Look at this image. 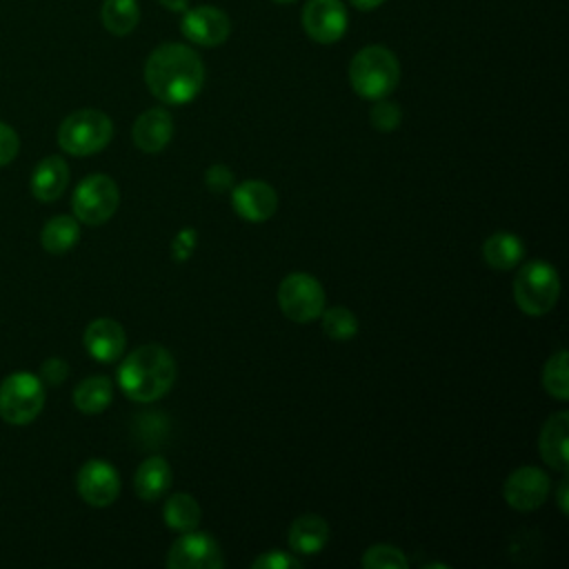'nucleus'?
I'll return each mask as SVG.
<instances>
[{
  "instance_id": "nucleus-32",
  "label": "nucleus",
  "mask_w": 569,
  "mask_h": 569,
  "mask_svg": "<svg viewBox=\"0 0 569 569\" xmlns=\"http://www.w3.org/2000/svg\"><path fill=\"white\" fill-rule=\"evenodd\" d=\"M204 182H207V189L213 191V193H224L231 189L233 184V173L224 167V164H213L207 169L204 173Z\"/></svg>"
},
{
  "instance_id": "nucleus-13",
  "label": "nucleus",
  "mask_w": 569,
  "mask_h": 569,
  "mask_svg": "<svg viewBox=\"0 0 569 569\" xmlns=\"http://www.w3.org/2000/svg\"><path fill=\"white\" fill-rule=\"evenodd\" d=\"M549 476L538 467H518L502 485L507 505L516 511H533L549 496Z\"/></svg>"
},
{
  "instance_id": "nucleus-30",
  "label": "nucleus",
  "mask_w": 569,
  "mask_h": 569,
  "mask_svg": "<svg viewBox=\"0 0 569 569\" xmlns=\"http://www.w3.org/2000/svg\"><path fill=\"white\" fill-rule=\"evenodd\" d=\"M253 569H300L302 562L291 556V553H284L280 549H269L264 553H260L253 562H251Z\"/></svg>"
},
{
  "instance_id": "nucleus-18",
  "label": "nucleus",
  "mask_w": 569,
  "mask_h": 569,
  "mask_svg": "<svg viewBox=\"0 0 569 569\" xmlns=\"http://www.w3.org/2000/svg\"><path fill=\"white\" fill-rule=\"evenodd\" d=\"M69 184V167L60 156H47L31 173V193L40 202L58 200Z\"/></svg>"
},
{
  "instance_id": "nucleus-21",
  "label": "nucleus",
  "mask_w": 569,
  "mask_h": 569,
  "mask_svg": "<svg viewBox=\"0 0 569 569\" xmlns=\"http://www.w3.org/2000/svg\"><path fill=\"white\" fill-rule=\"evenodd\" d=\"M482 256H485V262L491 267V269H498V271H509L513 269L522 256H525V244L522 240L516 236V233H509V231H496L491 233L485 244H482Z\"/></svg>"
},
{
  "instance_id": "nucleus-23",
  "label": "nucleus",
  "mask_w": 569,
  "mask_h": 569,
  "mask_svg": "<svg viewBox=\"0 0 569 569\" xmlns=\"http://www.w3.org/2000/svg\"><path fill=\"white\" fill-rule=\"evenodd\" d=\"M78 240L80 224L76 216H56L40 231V242L49 253H67Z\"/></svg>"
},
{
  "instance_id": "nucleus-20",
  "label": "nucleus",
  "mask_w": 569,
  "mask_h": 569,
  "mask_svg": "<svg viewBox=\"0 0 569 569\" xmlns=\"http://www.w3.org/2000/svg\"><path fill=\"white\" fill-rule=\"evenodd\" d=\"M171 467L162 456H151L144 462H140L136 476H133V487L138 498L153 502L167 493L171 487Z\"/></svg>"
},
{
  "instance_id": "nucleus-8",
  "label": "nucleus",
  "mask_w": 569,
  "mask_h": 569,
  "mask_svg": "<svg viewBox=\"0 0 569 569\" xmlns=\"http://www.w3.org/2000/svg\"><path fill=\"white\" fill-rule=\"evenodd\" d=\"M278 307L293 322H311L325 309V289L311 273H289L278 287Z\"/></svg>"
},
{
  "instance_id": "nucleus-17",
  "label": "nucleus",
  "mask_w": 569,
  "mask_h": 569,
  "mask_svg": "<svg viewBox=\"0 0 569 569\" xmlns=\"http://www.w3.org/2000/svg\"><path fill=\"white\" fill-rule=\"evenodd\" d=\"M569 413L567 411H558L553 416L547 418V422L540 429V438H538V449L542 460L556 469V471H567L569 467Z\"/></svg>"
},
{
  "instance_id": "nucleus-5",
  "label": "nucleus",
  "mask_w": 569,
  "mask_h": 569,
  "mask_svg": "<svg viewBox=\"0 0 569 569\" xmlns=\"http://www.w3.org/2000/svg\"><path fill=\"white\" fill-rule=\"evenodd\" d=\"M113 122L98 109H78L58 127V144L71 156H91L109 144Z\"/></svg>"
},
{
  "instance_id": "nucleus-6",
  "label": "nucleus",
  "mask_w": 569,
  "mask_h": 569,
  "mask_svg": "<svg viewBox=\"0 0 569 569\" xmlns=\"http://www.w3.org/2000/svg\"><path fill=\"white\" fill-rule=\"evenodd\" d=\"M44 407V387L36 373L13 371L0 385V416L9 425H27Z\"/></svg>"
},
{
  "instance_id": "nucleus-7",
  "label": "nucleus",
  "mask_w": 569,
  "mask_h": 569,
  "mask_svg": "<svg viewBox=\"0 0 569 569\" xmlns=\"http://www.w3.org/2000/svg\"><path fill=\"white\" fill-rule=\"evenodd\" d=\"M120 202V191L118 184L104 176V173H91L73 191L71 198V209L73 216L84 222V224H102L107 222Z\"/></svg>"
},
{
  "instance_id": "nucleus-10",
  "label": "nucleus",
  "mask_w": 569,
  "mask_h": 569,
  "mask_svg": "<svg viewBox=\"0 0 569 569\" xmlns=\"http://www.w3.org/2000/svg\"><path fill=\"white\" fill-rule=\"evenodd\" d=\"M300 20L305 33L318 44L338 42L349 24L347 9L340 0H307Z\"/></svg>"
},
{
  "instance_id": "nucleus-16",
  "label": "nucleus",
  "mask_w": 569,
  "mask_h": 569,
  "mask_svg": "<svg viewBox=\"0 0 569 569\" xmlns=\"http://www.w3.org/2000/svg\"><path fill=\"white\" fill-rule=\"evenodd\" d=\"M131 136L140 151L158 153L169 144V140L173 136V118L162 107L147 109L144 113H140L136 118Z\"/></svg>"
},
{
  "instance_id": "nucleus-2",
  "label": "nucleus",
  "mask_w": 569,
  "mask_h": 569,
  "mask_svg": "<svg viewBox=\"0 0 569 569\" xmlns=\"http://www.w3.org/2000/svg\"><path fill=\"white\" fill-rule=\"evenodd\" d=\"M176 362L160 345H142L133 349L118 369V385L133 402H153L173 387Z\"/></svg>"
},
{
  "instance_id": "nucleus-4",
  "label": "nucleus",
  "mask_w": 569,
  "mask_h": 569,
  "mask_svg": "<svg viewBox=\"0 0 569 569\" xmlns=\"http://www.w3.org/2000/svg\"><path fill=\"white\" fill-rule=\"evenodd\" d=\"M560 296V278L553 264L545 260H531L516 271L513 300L527 316L549 313Z\"/></svg>"
},
{
  "instance_id": "nucleus-3",
  "label": "nucleus",
  "mask_w": 569,
  "mask_h": 569,
  "mask_svg": "<svg viewBox=\"0 0 569 569\" xmlns=\"http://www.w3.org/2000/svg\"><path fill=\"white\" fill-rule=\"evenodd\" d=\"M400 80V64L391 49L382 44L362 47L349 64L351 89L365 100L387 98Z\"/></svg>"
},
{
  "instance_id": "nucleus-9",
  "label": "nucleus",
  "mask_w": 569,
  "mask_h": 569,
  "mask_svg": "<svg viewBox=\"0 0 569 569\" xmlns=\"http://www.w3.org/2000/svg\"><path fill=\"white\" fill-rule=\"evenodd\" d=\"M169 569H220L224 567V556L213 536L207 531H182L173 540L167 553Z\"/></svg>"
},
{
  "instance_id": "nucleus-31",
  "label": "nucleus",
  "mask_w": 569,
  "mask_h": 569,
  "mask_svg": "<svg viewBox=\"0 0 569 569\" xmlns=\"http://www.w3.org/2000/svg\"><path fill=\"white\" fill-rule=\"evenodd\" d=\"M196 242H198V233L191 229V227H184L182 231H178V236L173 238V244H171V256L176 262H184L189 260V256L193 253L196 249Z\"/></svg>"
},
{
  "instance_id": "nucleus-12",
  "label": "nucleus",
  "mask_w": 569,
  "mask_h": 569,
  "mask_svg": "<svg viewBox=\"0 0 569 569\" xmlns=\"http://www.w3.org/2000/svg\"><path fill=\"white\" fill-rule=\"evenodd\" d=\"M80 498L91 507H109L120 493V476L102 458L87 460L76 478Z\"/></svg>"
},
{
  "instance_id": "nucleus-33",
  "label": "nucleus",
  "mask_w": 569,
  "mask_h": 569,
  "mask_svg": "<svg viewBox=\"0 0 569 569\" xmlns=\"http://www.w3.org/2000/svg\"><path fill=\"white\" fill-rule=\"evenodd\" d=\"M18 149H20L18 133L9 124L0 122V167L9 164L16 158Z\"/></svg>"
},
{
  "instance_id": "nucleus-37",
  "label": "nucleus",
  "mask_w": 569,
  "mask_h": 569,
  "mask_svg": "<svg viewBox=\"0 0 569 569\" xmlns=\"http://www.w3.org/2000/svg\"><path fill=\"white\" fill-rule=\"evenodd\" d=\"M351 2V7H356L358 11H373V9H378L385 0H349Z\"/></svg>"
},
{
  "instance_id": "nucleus-34",
  "label": "nucleus",
  "mask_w": 569,
  "mask_h": 569,
  "mask_svg": "<svg viewBox=\"0 0 569 569\" xmlns=\"http://www.w3.org/2000/svg\"><path fill=\"white\" fill-rule=\"evenodd\" d=\"M69 373V367L62 358H49L42 362L40 367V380H44L47 385H60Z\"/></svg>"
},
{
  "instance_id": "nucleus-24",
  "label": "nucleus",
  "mask_w": 569,
  "mask_h": 569,
  "mask_svg": "<svg viewBox=\"0 0 569 569\" xmlns=\"http://www.w3.org/2000/svg\"><path fill=\"white\" fill-rule=\"evenodd\" d=\"M162 518L167 522V527H171L173 531H189L196 529L200 522V505L196 502V498L187 491H176L164 500L162 507Z\"/></svg>"
},
{
  "instance_id": "nucleus-38",
  "label": "nucleus",
  "mask_w": 569,
  "mask_h": 569,
  "mask_svg": "<svg viewBox=\"0 0 569 569\" xmlns=\"http://www.w3.org/2000/svg\"><path fill=\"white\" fill-rule=\"evenodd\" d=\"M273 2H280V4H289V2H296V0H273Z\"/></svg>"
},
{
  "instance_id": "nucleus-26",
  "label": "nucleus",
  "mask_w": 569,
  "mask_h": 569,
  "mask_svg": "<svg viewBox=\"0 0 569 569\" xmlns=\"http://www.w3.org/2000/svg\"><path fill=\"white\" fill-rule=\"evenodd\" d=\"M542 387L556 400H569V369H567V349H558L545 362Z\"/></svg>"
},
{
  "instance_id": "nucleus-27",
  "label": "nucleus",
  "mask_w": 569,
  "mask_h": 569,
  "mask_svg": "<svg viewBox=\"0 0 569 569\" xmlns=\"http://www.w3.org/2000/svg\"><path fill=\"white\" fill-rule=\"evenodd\" d=\"M320 322H322V331L327 338L331 340H351L356 333H358V318L351 309L347 307H329V309H322V313L318 316Z\"/></svg>"
},
{
  "instance_id": "nucleus-22",
  "label": "nucleus",
  "mask_w": 569,
  "mask_h": 569,
  "mask_svg": "<svg viewBox=\"0 0 569 569\" xmlns=\"http://www.w3.org/2000/svg\"><path fill=\"white\" fill-rule=\"evenodd\" d=\"M113 398V385L107 376L84 378L73 389V405L82 413H102Z\"/></svg>"
},
{
  "instance_id": "nucleus-15",
  "label": "nucleus",
  "mask_w": 569,
  "mask_h": 569,
  "mask_svg": "<svg viewBox=\"0 0 569 569\" xmlns=\"http://www.w3.org/2000/svg\"><path fill=\"white\" fill-rule=\"evenodd\" d=\"M84 349L98 362H113L122 356L127 336L118 320L113 318H96L84 329Z\"/></svg>"
},
{
  "instance_id": "nucleus-11",
  "label": "nucleus",
  "mask_w": 569,
  "mask_h": 569,
  "mask_svg": "<svg viewBox=\"0 0 569 569\" xmlns=\"http://www.w3.org/2000/svg\"><path fill=\"white\" fill-rule=\"evenodd\" d=\"M180 20L182 36L200 47H218L222 44L231 33V20L229 16L211 4H200L193 9H184Z\"/></svg>"
},
{
  "instance_id": "nucleus-36",
  "label": "nucleus",
  "mask_w": 569,
  "mask_h": 569,
  "mask_svg": "<svg viewBox=\"0 0 569 569\" xmlns=\"http://www.w3.org/2000/svg\"><path fill=\"white\" fill-rule=\"evenodd\" d=\"M164 9L169 11H176V13H182L184 9H189V0H158Z\"/></svg>"
},
{
  "instance_id": "nucleus-35",
  "label": "nucleus",
  "mask_w": 569,
  "mask_h": 569,
  "mask_svg": "<svg viewBox=\"0 0 569 569\" xmlns=\"http://www.w3.org/2000/svg\"><path fill=\"white\" fill-rule=\"evenodd\" d=\"M556 500H558V507L562 513L569 511V505H567V478L560 480V487H558V493H556Z\"/></svg>"
},
{
  "instance_id": "nucleus-14",
  "label": "nucleus",
  "mask_w": 569,
  "mask_h": 569,
  "mask_svg": "<svg viewBox=\"0 0 569 569\" xmlns=\"http://www.w3.org/2000/svg\"><path fill=\"white\" fill-rule=\"evenodd\" d=\"M231 207L247 222H264L278 209V193L262 180H244L233 187Z\"/></svg>"
},
{
  "instance_id": "nucleus-25",
  "label": "nucleus",
  "mask_w": 569,
  "mask_h": 569,
  "mask_svg": "<svg viewBox=\"0 0 569 569\" xmlns=\"http://www.w3.org/2000/svg\"><path fill=\"white\" fill-rule=\"evenodd\" d=\"M100 20L109 33L129 36L140 22V7L136 0H104Z\"/></svg>"
},
{
  "instance_id": "nucleus-29",
  "label": "nucleus",
  "mask_w": 569,
  "mask_h": 569,
  "mask_svg": "<svg viewBox=\"0 0 569 569\" xmlns=\"http://www.w3.org/2000/svg\"><path fill=\"white\" fill-rule=\"evenodd\" d=\"M369 120H371V127H373V129L389 133V131H396V129L400 127L402 111H400V107H398L393 100L380 98V100H376V104L371 107Z\"/></svg>"
},
{
  "instance_id": "nucleus-1",
  "label": "nucleus",
  "mask_w": 569,
  "mask_h": 569,
  "mask_svg": "<svg viewBox=\"0 0 569 569\" xmlns=\"http://www.w3.org/2000/svg\"><path fill=\"white\" fill-rule=\"evenodd\" d=\"M144 80L160 102L187 104L202 89L204 67L191 47L164 42L149 53L144 62Z\"/></svg>"
},
{
  "instance_id": "nucleus-28",
  "label": "nucleus",
  "mask_w": 569,
  "mask_h": 569,
  "mask_svg": "<svg viewBox=\"0 0 569 569\" xmlns=\"http://www.w3.org/2000/svg\"><path fill=\"white\" fill-rule=\"evenodd\" d=\"M360 562L365 569H407V565H409L405 553L398 547L385 545V542L371 545L362 553Z\"/></svg>"
},
{
  "instance_id": "nucleus-19",
  "label": "nucleus",
  "mask_w": 569,
  "mask_h": 569,
  "mask_svg": "<svg viewBox=\"0 0 569 569\" xmlns=\"http://www.w3.org/2000/svg\"><path fill=\"white\" fill-rule=\"evenodd\" d=\"M289 547L300 556H313L325 549L329 540V525L318 513H302L289 525Z\"/></svg>"
}]
</instances>
